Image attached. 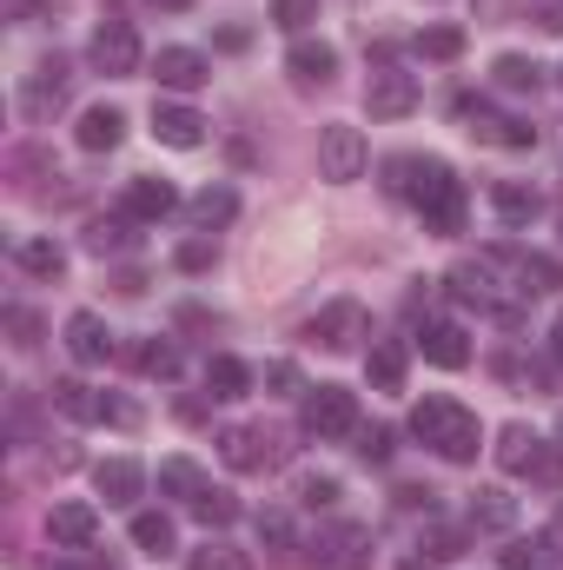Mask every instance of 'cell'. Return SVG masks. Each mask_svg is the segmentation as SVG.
<instances>
[{"mask_svg": "<svg viewBox=\"0 0 563 570\" xmlns=\"http://www.w3.org/2000/svg\"><path fill=\"white\" fill-rule=\"evenodd\" d=\"M385 173H392L385 186L424 213V233H437V239L464 233V179L444 159H392Z\"/></svg>", "mask_w": 563, "mask_h": 570, "instance_id": "obj_1", "label": "cell"}, {"mask_svg": "<svg viewBox=\"0 0 563 570\" xmlns=\"http://www.w3.org/2000/svg\"><path fill=\"white\" fill-rule=\"evenodd\" d=\"M412 438H424L444 464H471V458H477V444H484L477 412H471V405H457V399H424L418 412H412Z\"/></svg>", "mask_w": 563, "mask_h": 570, "instance_id": "obj_2", "label": "cell"}, {"mask_svg": "<svg viewBox=\"0 0 563 570\" xmlns=\"http://www.w3.org/2000/svg\"><path fill=\"white\" fill-rule=\"evenodd\" d=\"M285 451H292V438L279 425H233L219 438V458L233 471H273V464H285Z\"/></svg>", "mask_w": 563, "mask_h": 570, "instance_id": "obj_3", "label": "cell"}, {"mask_svg": "<svg viewBox=\"0 0 563 570\" xmlns=\"http://www.w3.org/2000/svg\"><path fill=\"white\" fill-rule=\"evenodd\" d=\"M365 166H372V146L358 127H345V120H332L325 134H318V173L332 179V186H352V179H365Z\"/></svg>", "mask_w": 563, "mask_h": 570, "instance_id": "obj_4", "label": "cell"}, {"mask_svg": "<svg viewBox=\"0 0 563 570\" xmlns=\"http://www.w3.org/2000/svg\"><path fill=\"white\" fill-rule=\"evenodd\" d=\"M312 570H372V531L365 524H325L305 544Z\"/></svg>", "mask_w": 563, "mask_h": 570, "instance_id": "obj_5", "label": "cell"}, {"mask_svg": "<svg viewBox=\"0 0 563 570\" xmlns=\"http://www.w3.org/2000/svg\"><path fill=\"white\" fill-rule=\"evenodd\" d=\"M305 431H312L318 444H332V438H358V399H352L345 385H318V392H305Z\"/></svg>", "mask_w": 563, "mask_h": 570, "instance_id": "obj_6", "label": "cell"}, {"mask_svg": "<svg viewBox=\"0 0 563 570\" xmlns=\"http://www.w3.org/2000/svg\"><path fill=\"white\" fill-rule=\"evenodd\" d=\"M87 60H93L107 80H127V73L140 67V33H134V20L107 13V20L93 27V47H87Z\"/></svg>", "mask_w": 563, "mask_h": 570, "instance_id": "obj_7", "label": "cell"}, {"mask_svg": "<svg viewBox=\"0 0 563 570\" xmlns=\"http://www.w3.org/2000/svg\"><path fill=\"white\" fill-rule=\"evenodd\" d=\"M67 94H73V60H40L33 73H27V87H20V114L27 120H47V114H60L67 107Z\"/></svg>", "mask_w": 563, "mask_h": 570, "instance_id": "obj_8", "label": "cell"}, {"mask_svg": "<svg viewBox=\"0 0 563 570\" xmlns=\"http://www.w3.org/2000/svg\"><path fill=\"white\" fill-rule=\"evenodd\" d=\"M365 332H372V318H365V305H358V298H332V305H325V312H312V325H305V338H312V345H325V352H352Z\"/></svg>", "mask_w": 563, "mask_h": 570, "instance_id": "obj_9", "label": "cell"}, {"mask_svg": "<svg viewBox=\"0 0 563 570\" xmlns=\"http://www.w3.org/2000/svg\"><path fill=\"white\" fill-rule=\"evenodd\" d=\"M53 405H60L73 425H134V412H127L120 399L93 392L87 379H60V385H53Z\"/></svg>", "mask_w": 563, "mask_h": 570, "instance_id": "obj_10", "label": "cell"}, {"mask_svg": "<svg viewBox=\"0 0 563 570\" xmlns=\"http://www.w3.org/2000/svg\"><path fill=\"white\" fill-rule=\"evenodd\" d=\"M365 107H372V120H405L412 107H418V73H405V67H372V80H365Z\"/></svg>", "mask_w": 563, "mask_h": 570, "instance_id": "obj_11", "label": "cell"}, {"mask_svg": "<svg viewBox=\"0 0 563 570\" xmlns=\"http://www.w3.org/2000/svg\"><path fill=\"white\" fill-rule=\"evenodd\" d=\"M457 114L471 120V140H484V146H511V153L537 146V127H524V120H504V114H491V107H471V100H457Z\"/></svg>", "mask_w": 563, "mask_h": 570, "instance_id": "obj_12", "label": "cell"}, {"mask_svg": "<svg viewBox=\"0 0 563 570\" xmlns=\"http://www.w3.org/2000/svg\"><path fill=\"white\" fill-rule=\"evenodd\" d=\"M172 206H179V193H172L166 179H152V173L127 179V193H120V213H127L134 226H159V219H166Z\"/></svg>", "mask_w": 563, "mask_h": 570, "instance_id": "obj_13", "label": "cell"}, {"mask_svg": "<svg viewBox=\"0 0 563 570\" xmlns=\"http://www.w3.org/2000/svg\"><path fill=\"white\" fill-rule=\"evenodd\" d=\"M47 538H53V544H67V551H87V544L100 538V511H93V504H80V498H67V504H53V511H47Z\"/></svg>", "mask_w": 563, "mask_h": 570, "instance_id": "obj_14", "label": "cell"}, {"mask_svg": "<svg viewBox=\"0 0 563 570\" xmlns=\"http://www.w3.org/2000/svg\"><path fill=\"white\" fill-rule=\"evenodd\" d=\"M418 352L431 365H444V372H457V365H471V338H464V325L457 318H424L418 332Z\"/></svg>", "mask_w": 563, "mask_h": 570, "instance_id": "obj_15", "label": "cell"}, {"mask_svg": "<svg viewBox=\"0 0 563 570\" xmlns=\"http://www.w3.org/2000/svg\"><path fill=\"white\" fill-rule=\"evenodd\" d=\"M497 464L511 478H524V471H551V451H544V438L531 425H504L497 431Z\"/></svg>", "mask_w": 563, "mask_h": 570, "instance_id": "obj_16", "label": "cell"}, {"mask_svg": "<svg viewBox=\"0 0 563 570\" xmlns=\"http://www.w3.org/2000/svg\"><path fill=\"white\" fill-rule=\"evenodd\" d=\"M152 80H159V87H172V94H199L213 73H206V53H192V47H159Z\"/></svg>", "mask_w": 563, "mask_h": 570, "instance_id": "obj_17", "label": "cell"}, {"mask_svg": "<svg viewBox=\"0 0 563 570\" xmlns=\"http://www.w3.org/2000/svg\"><path fill=\"white\" fill-rule=\"evenodd\" d=\"M285 73H292L298 87H332V73H338V47H332V40H298V47L285 53Z\"/></svg>", "mask_w": 563, "mask_h": 570, "instance_id": "obj_18", "label": "cell"}, {"mask_svg": "<svg viewBox=\"0 0 563 570\" xmlns=\"http://www.w3.org/2000/svg\"><path fill=\"white\" fill-rule=\"evenodd\" d=\"M67 352H73L80 365H107V358H113V332L100 325V312H73V318H67Z\"/></svg>", "mask_w": 563, "mask_h": 570, "instance_id": "obj_19", "label": "cell"}, {"mask_svg": "<svg viewBox=\"0 0 563 570\" xmlns=\"http://www.w3.org/2000/svg\"><path fill=\"white\" fill-rule=\"evenodd\" d=\"M152 134H159V146H179V153H192V146H206V120H199L192 107H172V100H159V107H152Z\"/></svg>", "mask_w": 563, "mask_h": 570, "instance_id": "obj_20", "label": "cell"}, {"mask_svg": "<svg viewBox=\"0 0 563 570\" xmlns=\"http://www.w3.org/2000/svg\"><path fill=\"white\" fill-rule=\"evenodd\" d=\"M491 206H497L504 226H531V219L544 213V193L524 186V179H497V186H491Z\"/></svg>", "mask_w": 563, "mask_h": 570, "instance_id": "obj_21", "label": "cell"}, {"mask_svg": "<svg viewBox=\"0 0 563 570\" xmlns=\"http://www.w3.org/2000/svg\"><path fill=\"white\" fill-rule=\"evenodd\" d=\"M511 524H517V498L504 484L471 491V531H511Z\"/></svg>", "mask_w": 563, "mask_h": 570, "instance_id": "obj_22", "label": "cell"}, {"mask_svg": "<svg viewBox=\"0 0 563 570\" xmlns=\"http://www.w3.org/2000/svg\"><path fill=\"white\" fill-rule=\"evenodd\" d=\"M73 140L87 146V153H113V146L127 140V114H120V107H87Z\"/></svg>", "mask_w": 563, "mask_h": 570, "instance_id": "obj_23", "label": "cell"}, {"mask_svg": "<svg viewBox=\"0 0 563 570\" xmlns=\"http://www.w3.org/2000/svg\"><path fill=\"white\" fill-rule=\"evenodd\" d=\"M93 484H100L107 504H134V498L146 491V471L134 464V458H107V464L93 471Z\"/></svg>", "mask_w": 563, "mask_h": 570, "instance_id": "obj_24", "label": "cell"}, {"mask_svg": "<svg viewBox=\"0 0 563 570\" xmlns=\"http://www.w3.org/2000/svg\"><path fill=\"white\" fill-rule=\"evenodd\" d=\"M405 358H412V352H405V338H378V345H372V358H365L372 385H378V392H405Z\"/></svg>", "mask_w": 563, "mask_h": 570, "instance_id": "obj_25", "label": "cell"}, {"mask_svg": "<svg viewBox=\"0 0 563 570\" xmlns=\"http://www.w3.org/2000/svg\"><path fill=\"white\" fill-rule=\"evenodd\" d=\"M206 392H213V399H246V392H253V372H246V358H233V352L206 358Z\"/></svg>", "mask_w": 563, "mask_h": 570, "instance_id": "obj_26", "label": "cell"}, {"mask_svg": "<svg viewBox=\"0 0 563 570\" xmlns=\"http://www.w3.org/2000/svg\"><path fill=\"white\" fill-rule=\"evenodd\" d=\"M159 491H166V498H186V504H199L213 484H206V471H199L192 458H166V464H159Z\"/></svg>", "mask_w": 563, "mask_h": 570, "instance_id": "obj_27", "label": "cell"}, {"mask_svg": "<svg viewBox=\"0 0 563 570\" xmlns=\"http://www.w3.org/2000/svg\"><path fill=\"white\" fill-rule=\"evenodd\" d=\"M186 213H192V226H199V233H213V226H226V219L239 213V193H233V186H206V193H192V206H186Z\"/></svg>", "mask_w": 563, "mask_h": 570, "instance_id": "obj_28", "label": "cell"}, {"mask_svg": "<svg viewBox=\"0 0 563 570\" xmlns=\"http://www.w3.org/2000/svg\"><path fill=\"white\" fill-rule=\"evenodd\" d=\"M13 259H20V273H33V279H60V273H67V253H60L53 239H27Z\"/></svg>", "mask_w": 563, "mask_h": 570, "instance_id": "obj_29", "label": "cell"}, {"mask_svg": "<svg viewBox=\"0 0 563 570\" xmlns=\"http://www.w3.org/2000/svg\"><path fill=\"white\" fill-rule=\"evenodd\" d=\"M127 246H134V219H127V213H120V219H93V226H87V253H100V259H107V253H127Z\"/></svg>", "mask_w": 563, "mask_h": 570, "instance_id": "obj_30", "label": "cell"}, {"mask_svg": "<svg viewBox=\"0 0 563 570\" xmlns=\"http://www.w3.org/2000/svg\"><path fill=\"white\" fill-rule=\"evenodd\" d=\"M134 544H140L146 558H166L172 551V518L166 511H140L134 518Z\"/></svg>", "mask_w": 563, "mask_h": 570, "instance_id": "obj_31", "label": "cell"}, {"mask_svg": "<svg viewBox=\"0 0 563 570\" xmlns=\"http://www.w3.org/2000/svg\"><path fill=\"white\" fill-rule=\"evenodd\" d=\"M134 365H140L146 379H179V352H172L166 338H140V345H134Z\"/></svg>", "mask_w": 563, "mask_h": 570, "instance_id": "obj_32", "label": "cell"}, {"mask_svg": "<svg viewBox=\"0 0 563 570\" xmlns=\"http://www.w3.org/2000/svg\"><path fill=\"white\" fill-rule=\"evenodd\" d=\"M491 73H497V87H511V94H531L544 67H537V60H524V53H497V67H491Z\"/></svg>", "mask_w": 563, "mask_h": 570, "instance_id": "obj_33", "label": "cell"}, {"mask_svg": "<svg viewBox=\"0 0 563 570\" xmlns=\"http://www.w3.org/2000/svg\"><path fill=\"white\" fill-rule=\"evenodd\" d=\"M418 53L424 60H457V53H464V27H424Z\"/></svg>", "mask_w": 563, "mask_h": 570, "instance_id": "obj_34", "label": "cell"}, {"mask_svg": "<svg viewBox=\"0 0 563 570\" xmlns=\"http://www.w3.org/2000/svg\"><path fill=\"white\" fill-rule=\"evenodd\" d=\"M186 570H253V558L233 551V544H199V551L186 558Z\"/></svg>", "mask_w": 563, "mask_h": 570, "instance_id": "obj_35", "label": "cell"}, {"mask_svg": "<svg viewBox=\"0 0 563 570\" xmlns=\"http://www.w3.org/2000/svg\"><path fill=\"white\" fill-rule=\"evenodd\" d=\"M266 392H273V399H298V392H312V385H305V372H298L292 358H273V365H266Z\"/></svg>", "mask_w": 563, "mask_h": 570, "instance_id": "obj_36", "label": "cell"}, {"mask_svg": "<svg viewBox=\"0 0 563 570\" xmlns=\"http://www.w3.org/2000/svg\"><path fill=\"white\" fill-rule=\"evenodd\" d=\"M192 518H199V524H233V518H239V498H233V491H206V498L192 504Z\"/></svg>", "mask_w": 563, "mask_h": 570, "instance_id": "obj_37", "label": "cell"}, {"mask_svg": "<svg viewBox=\"0 0 563 570\" xmlns=\"http://www.w3.org/2000/svg\"><path fill=\"white\" fill-rule=\"evenodd\" d=\"M312 20H318V0H273V27H285V33H298Z\"/></svg>", "mask_w": 563, "mask_h": 570, "instance_id": "obj_38", "label": "cell"}, {"mask_svg": "<svg viewBox=\"0 0 563 570\" xmlns=\"http://www.w3.org/2000/svg\"><path fill=\"white\" fill-rule=\"evenodd\" d=\"M392 444H398V438H392V431L385 425H358V458H365V464H392Z\"/></svg>", "mask_w": 563, "mask_h": 570, "instance_id": "obj_39", "label": "cell"}, {"mask_svg": "<svg viewBox=\"0 0 563 570\" xmlns=\"http://www.w3.org/2000/svg\"><path fill=\"white\" fill-rule=\"evenodd\" d=\"M298 504L332 511V504H338V478H305V484H298Z\"/></svg>", "mask_w": 563, "mask_h": 570, "instance_id": "obj_40", "label": "cell"}, {"mask_svg": "<svg viewBox=\"0 0 563 570\" xmlns=\"http://www.w3.org/2000/svg\"><path fill=\"white\" fill-rule=\"evenodd\" d=\"M213 259H219V246H213V239H186V246H179V273H206Z\"/></svg>", "mask_w": 563, "mask_h": 570, "instance_id": "obj_41", "label": "cell"}, {"mask_svg": "<svg viewBox=\"0 0 563 570\" xmlns=\"http://www.w3.org/2000/svg\"><path fill=\"white\" fill-rule=\"evenodd\" d=\"M504 570H544V544H504Z\"/></svg>", "mask_w": 563, "mask_h": 570, "instance_id": "obj_42", "label": "cell"}, {"mask_svg": "<svg viewBox=\"0 0 563 570\" xmlns=\"http://www.w3.org/2000/svg\"><path fill=\"white\" fill-rule=\"evenodd\" d=\"M7 325H13V345H40V318H33L27 305H13V312H7Z\"/></svg>", "mask_w": 563, "mask_h": 570, "instance_id": "obj_43", "label": "cell"}, {"mask_svg": "<svg viewBox=\"0 0 563 570\" xmlns=\"http://www.w3.org/2000/svg\"><path fill=\"white\" fill-rule=\"evenodd\" d=\"M424 544H431V558H437V564H451V558H464V531H431Z\"/></svg>", "mask_w": 563, "mask_h": 570, "instance_id": "obj_44", "label": "cell"}, {"mask_svg": "<svg viewBox=\"0 0 563 570\" xmlns=\"http://www.w3.org/2000/svg\"><path fill=\"white\" fill-rule=\"evenodd\" d=\"M398 504H405V511H424V518H431V511H437V491H424V484H398Z\"/></svg>", "mask_w": 563, "mask_h": 570, "instance_id": "obj_45", "label": "cell"}, {"mask_svg": "<svg viewBox=\"0 0 563 570\" xmlns=\"http://www.w3.org/2000/svg\"><path fill=\"white\" fill-rule=\"evenodd\" d=\"M259 538H273V544H292V518H285V511H266V518H259Z\"/></svg>", "mask_w": 563, "mask_h": 570, "instance_id": "obj_46", "label": "cell"}, {"mask_svg": "<svg viewBox=\"0 0 563 570\" xmlns=\"http://www.w3.org/2000/svg\"><path fill=\"white\" fill-rule=\"evenodd\" d=\"M219 47H226V53H246V47H253V27H226Z\"/></svg>", "mask_w": 563, "mask_h": 570, "instance_id": "obj_47", "label": "cell"}, {"mask_svg": "<svg viewBox=\"0 0 563 570\" xmlns=\"http://www.w3.org/2000/svg\"><path fill=\"white\" fill-rule=\"evenodd\" d=\"M544 551H557L563 558V504H557V518H551V531H544Z\"/></svg>", "mask_w": 563, "mask_h": 570, "instance_id": "obj_48", "label": "cell"}, {"mask_svg": "<svg viewBox=\"0 0 563 570\" xmlns=\"http://www.w3.org/2000/svg\"><path fill=\"white\" fill-rule=\"evenodd\" d=\"M33 13V0H7V20H27Z\"/></svg>", "mask_w": 563, "mask_h": 570, "instance_id": "obj_49", "label": "cell"}, {"mask_svg": "<svg viewBox=\"0 0 563 570\" xmlns=\"http://www.w3.org/2000/svg\"><path fill=\"white\" fill-rule=\"evenodd\" d=\"M152 7H159V13H186L192 0H152Z\"/></svg>", "mask_w": 563, "mask_h": 570, "instance_id": "obj_50", "label": "cell"}, {"mask_svg": "<svg viewBox=\"0 0 563 570\" xmlns=\"http://www.w3.org/2000/svg\"><path fill=\"white\" fill-rule=\"evenodd\" d=\"M551 352L563 358V312H557V325H551Z\"/></svg>", "mask_w": 563, "mask_h": 570, "instance_id": "obj_51", "label": "cell"}, {"mask_svg": "<svg viewBox=\"0 0 563 570\" xmlns=\"http://www.w3.org/2000/svg\"><path fill=\"white\" fill-rule=\"evenodd\" d=\"M544 27H551V33H563V7H551V13H544Z\"/></svg>", "mask_w": 563, "mask_h": 570, "instance_id": "obj_52", "label": "cell"}, {"mask_svg": "<svg viewBox=\"0 0 563 570\" xmlns=\"http://www.w3.org/2000/svg\"><path fill=\"white\" fill-rule=\"evenodd\" d=\"M557 438H563V412H557Z\"/></svg>", "mask_w": 563, "mask_h": 570, "instance_id": "obj_53", "label": "cell"}, {"mask_svg": "<svg viewBox=\"0 0 563 570\" xmlns=\"http://www.w3.org/2000/svg\"><path fill=\"white\" fill-rule=\"evenodd\" d=\"M557 233H563V213H557Z\"/></svg>", "mask_w": 563, "mask_h": 570, "instance_id": "obj_54", "label": "cell"}, {"mask_svg": "<svg viewBox=\"0 0 563 570\" xmlns=\"http://www.w3.org/2000/svg\"><path fill=\"white\" fill-rule=\"evenodd\" d=\"M405 570H424V564H405Z\"/></svg>", "mask_w": 563, "mask_h": 570, "instance_id": "obj_55", "label": "cell"}]
</instances>
